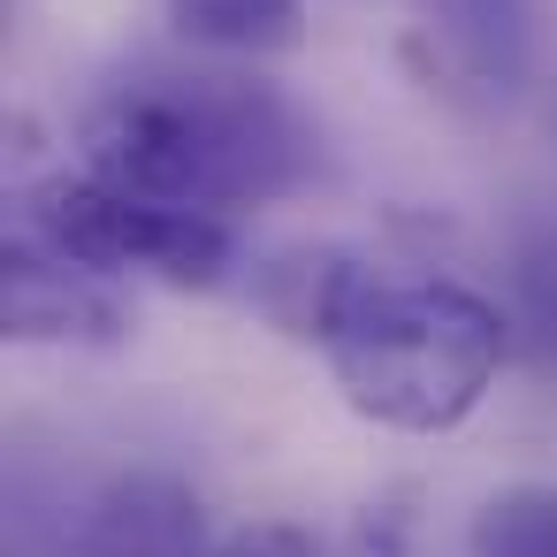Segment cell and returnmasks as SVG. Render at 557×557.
I'll return each mask as SVG.
<instances>
[{
	"label": "cell",
	"mask_w": 557,
	"mask_h": 557,
	"mask_svg": "<svg viewBox=\"0 0 557 557\" xmlns=\"http://www.w3.org/2000/svg\"><path fill=\"white\" fill-rule=\"evenodd\" d=\"M77 557H207L199 496L153 466L115 473L77 519Z\"/></svg>",
	"instance_id": "cell-6"
},
{
	"label": "cell",
	"mask_w": 557,
	"mask_h": 557,
	"mask_svg": "<svg viewBox=\"0 0 557 557\" xmlns=\"http://www.w3.org/2000/svg\"><path fill=\"white\" fill-rule=\"evenodd\" d=\"M16 230L54 245L62 260L92 268V275H153L169 290H222L237 268V230L230 214H199V207H161L138 191L100 184L92 169L77 176H47L16 199Z\"/></svg>",
	"instance_id": "cell-3"
},
{
	"label": "cell",
	"mask_w": 557,
	"mask_h": 557,
	"mask_svg": "<svg viewBox=\"0 0 557 557\" xmlns=\"http://www.w3.org/2000/svg\"><path fill=\"white\" fill-rule=\"evenodd\" d=\"M207 557H313V534H298V527H245V534H230Z\"/></svg>",
	"instance_id": "cell-10"
},
{
	"label": "cell",
	"mask_w": 557,
	"mask_h": 557,
	"mask_svg": "<svg viewBox=\"0 0 557 557\" xmlns=\"http://www.w3.org/2000/svg\"><path fill=\"white\" fill-rule=\"evenodd\" d=\"M473 557H557V488H496L473 511Z\"/></svg>",
	"instance_id": "cell-9"
},
{
	"label": "cell",
	"mask_w": 557,
	"mask_h": 557,
	"mask_svg": "<svg viewBox=\"0 0 557 557\" xmlns=\"http://www.w3.org/2000/svg\"><path fill=\"white\" fill-rule=\"evenodd\" d=\"M420 32L481 100H519L534 77V0H420Z\"/></svg>",
	"instance_id": "cell-5"
},
{
	"label": "cell",
	"mask_w": 557,
	"mask_h": 557,
	"mask_svg": "<svg viewBox=\"0 0 557 557\" xmlns=\"http://www.w3.org/2000/svg\"><path fill=\"white\" fill-rule=\"evenodd\" d=\"M77 153L100 184L199 214H245L321 169L313 123L275 85L214 70H146L108 85L77 123Z\"/></svg>",
	"instance_id": "cell-1"
},
{
	"label": "cell",
	"mask_w": 557,
	"mask_h": 557,
	"mask_svg": "<svg viewBox=\"0 0 557 557\" xmlns=\"http://www.w3.org/2000/svg\"><path fill=\"white\" fill-rule=\"evenodd\" d=\"M169 24L207 54H290L306 39V0H169Z\"/></svg>",
	"instance_id": "cell-8"
},
{
	"label": "cell",
	"mask_w": 557,
	"mask_h": 557,
	"mask_svg": "<svg viewBox=\"0 0 557 557\" xmlns=\"http://www.w3.org/2000/svg\"><path fill=\"white\" fill-rule=\"evenodd\" d=\"M0 321L9 344H70V351H108L123 344L131 313L108 290V275L62 260L54 245L9 230V268H0Z\"/></svg>",
	"instance_id": "cell-4"
},
{
	"label": "cell",
	"mask_w": 557,
	"mask_h": 557,
	"mask_svg": "<svg viewBox=\"0 0 557 557\" xmlns=\"http://www.w3.org/2000/svg\"><path fill=\"white\" fill-rule=\"evenodd\" d=\"M367 275H374V268H367L359 252H344V245H290V252H275V260L252 275V306H260L283 336L321 344V336L336 329L344 298H351Z\"/></svg>",
	"instance_id": "cell-7"
},
{
	"label": "cell",
	"mask_w": 557,
	"mask_h": 557,
	"mask_svg": "<svg viewBox=\"0 0 557 557\" xmlns=\"http://www.w3.org/2000/svg\"><path fill=\"white\" fill-rule=\"evenodd\" d=\"M504 351L511 321L496 298L450 275H367L321 336L344 405L389 435H450L473 420L504 374Z\"/></svg>",
	"instance_id": "cell-2"
}]
</instances>
